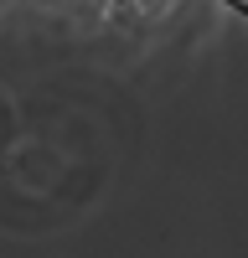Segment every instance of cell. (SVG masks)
Listing matches in <instances>:
<instances>
[{
  "label": "cell",
  "instance_id": "cell-1",
  "mask_svg": "<svg viewBox=\"0 0 248 258\" xmlns=\"http://www.w3.org/2000/svg\"><path fill=\"white\" fill-rule=\"evenodd\" d=\"M222 6H227V11H238V16H248V6H243V0H222Z\"/></svg>",
  "mask_w": 248,
  "mask_h": 258
}]
</instances>
